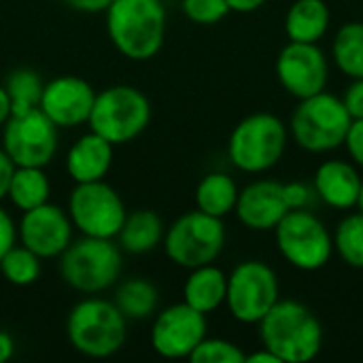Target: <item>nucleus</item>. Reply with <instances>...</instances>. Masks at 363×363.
<instances>
[{"label": "nucleus", "instance_id": "423d86ee", "mask_svg": "<svg viewBox=\"0 0 363 363\" xmlns=\"http://www.w3.org/2000/svg\"><path fill=\"white\" fill-rule=\"evenodd\" d=\"M353 119L338 96L319 91L304 100L291 113L289 134L311 153H328L345 145Z\"/></svg>", "mask_w": 363, "mask_h": 363}, {"label": "nucleus", "instance_id": "20e7f679", "mask_svg": "<svg viewBox=\"0 0 363 363\" xmlns=\"http://www.w3.org/2000/svg\"><path fill=\"white\" fill-rule=\"evenodd\" d=\"M289 128L272 113H253L236 123L228 140L230 162L249 174L274 168L287 149Z\"/></svg>", "mask_w": 363, "mask_h": 363}, {"label": "nucleus", "instance_id": "c756f323", "mask_svg": "<svg viewBox=\"0 0 363 363\" xmlns=\"http://www.w3.org/2000/svg\"><path fill=\"white\" fill-rule=\"evenodd\" d=\"M245 359L247 353L238 345L225 338H208V336L189 355V362L194 363H245Z\"/></svg>", "mask_w": 363, "mask_h": 363}, {"label": "nucleus", "instance_id": "cd10ccee", "mask_svg": "<svg viewBox=\"0 0 363 363\" xmlns=\"http://www.w3.org/2000/svg\"><path fill=\"white\" fill-rule=\"evenodd\" d=\"M334 253L351 266L363 270V213L347 215L334 232Z\"/></svg>", "mask_w": 363, "mask_h": 363}, {"label": "nucleus", "instance_id": "7ed1b4c3", "mask_svg": "<svg viewBox=\"0 0 363 363\" xmlns=\"http://www.w3.org/2000/svg\"><path fill=\"white\" fill-rule=\"evenodd\" d=\"M125 317L113 300L85 298L66 319V334L74 351L91 359H104L121 351L125 342Z\"/></svg>", "mask_w": 363, "mask_h": 363}, {"label": "nucleus", "instance_id": "f8f14e48", "mask_svg": "<svg viewBox=\"0 0 363 363\" xmlns=\"http://www.w3.org/2000/svg\"><path fill=\"white\" fill-rule=\"evenodd\" d=\"M2 149L15 166L45 168L57 151V125L36 106L2 125Z\"/></svg>", "mask_w": 363, "mask_h": 363}, {"label": "nucleus", "instance_id": "a878e982", "mask_svg": "<svg viewBox=\"0 0 363 363\" xmlns=\"http://www.w3.org/2000/svg\"><path fill=\"white\" fill-rule=\"evenodd\" d=\"M336 68L349 79H363V21H349L338 28L332 43Z\"/></svg>", "mask_w": 363, "mask_h": 363}, {"label": "nucleus", "instance_id": "e433bc0d", "mask_svg": "<svg viewBox=\"0 0 363 363\" xmlns=\"http://www.w3.org/2000/svg\"><path fill=\"white\" fill-rule=\"evenodd\" d=\"M70 9H74V11H79V13H89V15H94V13H104L108 6H111V2L113 0H64Z\"/></svg>", "mask_w": 363, "mask_h": 363}, {"label": "nucleus", "instance_id": "ddd939ff", "mask_svg": "<svg viewBox=\"0 0 363 363\" xmlns=\"http://www.w3.org/2000/svg\"><path fill=\"white\" fill-rule=\"evenodd\" d=\"M274 70L281 87L296 100L325 91L330 79V62L317 43L289 40L279 51Z\"/></svg>", "mask_w": 363, "mask_h": 363}, {"label": "nucleus", "instance_id": "9b49d317", "mask_svg": "<svg viewBox=\"0 0 363 363\" xmlns=\"http://www.w3.org/2000/svg\"><path fill=\"white\" fill-rule=\"evenodd\" d=\"M125 215L121 196L104 179L77 183L68 198V217L83 236L117 238Z\"/></svg>", "mask_w": 363, "mask_h": 363}, {"label": "nucleus", "instance_id": "9d476101", "mask_svg": "<svg viewBox=\"0 0 363 363\" xmlns=\"http://www.w3.org/2000/svg\"><path fill=\"white\" fill-rule=\"evenodd\" d=\"M279 300V279L268 264L259 259H247L230 272L225 306L236 321L257 325Z\"/></svg>", "mask_w": 363, "mask_h": 363}, {"label": "nucleus", "instance_id": "2eb2a0df", "mask_svg": "<svg viewBox=\"0 0 363 363\" xmlns=\"http://www.w3.org/2000/svg\"><path fill=\"white\" fill-rule=\"evenodd\" d=\"M17 238L40 259L60 257L72 242V221L64 208L45 202L23 213Z\"/></svg>", "mask_w": 363, "mask_h": 363}, {"label": "nucleus", "instance_id": "58836bf2", "mask_svg": "<svg viewBox=\"0 0 363 363\" xmlns=\"http://www.w3.org/2000/svg\"><path fill=\"white\" fill-rule=\"evenodd\" d=\"M245 363H283L270 349H266V347H262L259 351H255V353H251V355H247V359Z\"/></svg>", "mask_w": 363, "mask_h": 363}, {"label": "nucleus", "instance_id": "6e6552de", "mask_svg": "<svg viewBox=\"0 0 363 363\" xmlns=\"http://www.w3.org/2000/svg\"><path fill=\"white\" fill-rule=\"evenodd\" d=\"M283 259L302 272H317L334 255V238L328 225L311 211H289L272 230Z\"/></svg>", "mask_w": 363, "mask_h": 363}, {"label": "nucleus", "instance_id": "aec40b11", "mask_svg": "<svg viewBox=\"0 0 363 363\" xmlns=\"http://www.w3.org/2000/svg\"><path fill=\"white\" fill-rule=\"evenodd\" d=\"M225 294H228V274L215 264H206L189 270V277L183 285V302L202 315H211L219 306H223Z\"/></svg>", "mask_w": 363, "mask_h": 363}, {"label": "nucleus", "instance_id": "72a5a7b5", "mask_svg": "<svg viewBox=\"0 0 363 363\" xmlns=\"http://www.w3.org/2000/svg\"><path fill=\"white\" fill-rule=\"evenodd\" d=\"M345 147H347L351 160L359 168H363V119H353L349 134H347V140H345Z\"/></svg>", "mask_w": 363, "mask_h": 363}, {"label": "nucleus", "instance_id": "f03ea898", "mask_svg": "<svg viewBox=\"0 0 363 363\" xmlns=\"http://www.w3.org/2000/svg\"><path fill=\"white\" fill-rule=\"evenodd\" d=\"M113 47L128 60L155 57L166 38V9L162 0H113L104 11Z\"/></svg>", "mask_w": 363, "mask_h": 363}, {"label": "nucleus", "instance_id": "473e14b6", "mask_svg": "<svg viewBox=\"0 0 363 363\" xmlns=\"http://www.w3.org/2000/svg\"><path fill=\"white\" fill-rule=\"evenodd\" d=\"M340 100L351 119H363V79H351V85L345 89Z\"/></svg>", "mask_w": 363, "mask_h": 363}, {"label": "nucleus", "instance_id": "b1692460", "mask_svg": "<svg viewBox=\"0 0 363 363\" xmlns=\"http://www.w3.org/2000/svg\"><path fill=\"white\" fill-rule=\"evenodd\" d=\"M49 194H51V183L43 168L17 166L13 172L6 198L11 200L15 208L26 213L30 208H36L49 202Z\"/></svg>", "mask_w": 363, "mask_h": 363}, {"label": "nucleus", "instance_id": "4be33fe9", "mask_svg": "<svg viewBox=\"0 0 363 363\" xmlns=\"http://www.w3.org/2000/svg\"><path fill=\"white\" fill-rule=\"evenodd\" d=\"M164 221L155 211L140 208L125 215V221L117 234V245L121 251L132 255H145L157 249L164 240Z\"/></svg>", "mask_w": 363, "mask_h": 363}, {"label": "nucleus", "instance_id": "c9c22d12", "mask_svg": "<svg viewBox=\"0 0 363 363\" xmlns=\"http://www.w3.org/2000/svg\"><path fill=\"white\" fill-rule=\"evenodd\" d=\"M15 164L13 160L6 155L4 149H0V202L6 198L9 194V185H11V179H13V172H15Z\"/></svg>", "mask_w": 363, "mask_h": 363}, {"label": "nucleus", "instance_id": "79ce46f5", "mask_svg": "<svg viewBox=\"0 0 363 363\" xmlns=\"http://www.w3.org/2000/svg\"><path fill=\"white\" fill-rule=\"evenodd\" d=\"M357 208L363 213V181H362V191H359V200H357Z\"/></svg>", "mask_w": 363, "mask_h": 363}, {"label": "nucleus", "instance_id": "412c9836", "mask_svg": "<svg viewBox=\"0 0 363 363\" xmlns=\"http://www.w3.org/2000/svg\"><path fill=\"white\" fill-rule=\"evenodd\" d=\"M332 13L325 0H296L285 15V34L294 43H319L330 30Z\"/></svg>", "mask_w": 363, "mask_h": 363}, {"label": "nucleus", "instance_id": "6ab92c4d", "mask_svg": "<svg viewBox=\"0 0 363 363\" xmlns=\"http://www.w3.org/2000/svg\"><path fill=\"white\" fill-rule=\"evenodd\" d=\"M113 149L106 138L96 132H87L74 140L66 155V170L74 183L102 181L113 166Z\"/></svg>", "mask_w": 363, "mask_h": 363}, {"label": "nucleus", "instance_id": "dca6fc26", "mask_svg": "<svg viewBox=\"0 0 363 363\" xmlns=\"http://www.w3.org/2000/svg\"><path fill=\"white\" fill-rule=\"evenodd\" d=\"M96 100L94 87L74 74H62L45 83L38 108L57 128H77L87 123Z\"/></svg>", "mask_w": 363, "mask_h": 363}, {"label": "nucleus", "instance_id": "39448f33", "mask_svg": "<svg viewBox=\"0 0 363 363\" xmlns=\"http://www.w3.org/2000/svg\"><path fill=\"white\" fill-rule=\"evenodd\" d=\"M123 257L113 238L83 236L60 255V277L74 291L94 296L113 287L121 274Z\"/></svg>", "mask_w": 363, "mask_h": 363}, {"label": "nucleus", "instance_id": "a19ab883", "mask_svg": "<svg viewBox=\"0 0 363 363\" xmlns=\"http://www.w3.org/2000/svg\"><path fill=\"white\" fill-rule=\"evenodd\" d=\"M9 117H11V100L4 85H0V128L9 121Z\"/></svg>", "mask_w": 363, "mask_h": 363}, {"label": "nucleus", "instance_id": "bb28decb", "mask_svg": "<svg viewBox=\"0 0 363 363\" xmlns=\"http://www.w3.org/2000/svg\"><path fill=\"white\" fill-rule=\"evenodd\" d=\"M45 83L32 68H17L9 74L4 89L11 100V115L28 113L38 106Z\"/></svg>", "mask_w": 363, "mask_h": 363}, {"label": "nucleus", "instance_id": "4c0bfd02", "mask_svg": "<svg viewBox=\"0 0 363 363\" xmlns=\"http://www.w3.org/2000/svg\"><path fill=\"white\" fill-rule=\"evenodd\" d=\"M268 0H228L230 11L234 13H255L259 11Z\"/></svg>", "mask_w": 363, "mask_h": 363}, {"label": "nucleus", "instance_id": "f257e3e1", "mask_svg": "<svg viewBox=\"0 0 363 363\" xmlns=\"http://www.w3.org/2000/svg\"><path fill=\"white\" fill-rule=\"evenodd\" d=\"M257 325L262 347L283 363H308L321 353L323 325L302 302L279 300Z\"/></svg>", "mask_w": 363, "mask_h": 363}, {"label": "nucleus", "instance_id": "0eeeda50", "mask_svg": "<svg viewBox=\"0 0 363 363\" xmlns=\"http://www.w3.org/2000/svg\"><path fill=\"white\" fill-rule=\"evenodd\" d=\"M151 121L149 98L132 85H113L96 94L89 130L106 138L111 145H125L138 138Z\"/></svg>", "mask_w": 363, "mask_h": 363}, {"label": "nucleus", "instance_id": "5701e85b", "mask_svg": "<svg viewBox=\"0 0 363 363\" xmlns=\"http://www.w3.org/2000/svg\"><path fill=\"white\" fill-rule=\"evenodd\" d=\"M238 185L225 172H208L196 187V206L198 211L223 219L234 213L238 200Z\"/></svg>", "mask_w": 363, "mask_h": 363}, {"label": "nucleus", "instance_id": "ea45409f", "mask_svg": "<svg viewBox=\"0 0 363 363\" xmlns=\"http://www.w3.org/2000/svg\"><path fill=\"white\" fill-rule=\"evenodd\" d=\"M15 353V342L6 332H0V363L9 362Z\"/></svg>", "mask_w": 363, "mask_h": 363}, {"label": "nucleus", "instance_id": "393cba45", "mask_svg": "<svg viewBox=\"0 0 363 363\" xmlns=\"http://www.w3.org/2000/svg\"><path fill=\"white\" fill-rule=\"evenodd\" d=\"M113 302L125 319L143 321L153 317L157 311L160 294L157 287L147 279H128L117 287Z\"/></svg>", "mask_w": 363, "mask_h": 363}, {"label": "nucleus", "instance_id": "c85d7f7f", "mask_svg": "<svg viewBox=\"0 0 363 363\" xmlns=\"http://www.w3.org/2000/svg\"><path fill=\"white\" fill-rule=\"evenodd\" d=\"M0 272L6 283L15 287H28L40 277V257L21 242L13 245L0 259Z\"/></svg>", "mask_w": 363, "mask_h": 363}, {"label": "nucleus", "instance_id": "a211bd4d", "mask_svg": "<svg viewBox=\"0 0 363 363\" xmlns=\"http://www.w3.org/2000/svg\"><path fill=\"white\" fill-rule=\"evenodd\" d=\"M363 177L359 170L345 160H328L319 164L313 187L321 202H325L332 208L349 211L357 206L359 191H362Z\"/></svg>", "mask_w": 363, "mask_h": 363}, {"label": "nucleus", "instance_id": "2f4dec72", "mask_svg": "<svg viewBox=\"0 0 363 363\" xmlns=\"http://www.w3.org/2000/svg\"><path fill=\"white\" fill-rule=\"evenodd\" d=\"M283 196L285 202L289 206V211H298V208H311L313 200L317 198L315 187L302 183V181H291V183H283Z\"/></svg>", "mask_w": 363, "mask_h": 363}, {"label": "nucleus", "instance_id": "4468645a", "mask_svg": "<svg viewBox=\"0 0 363 363\" xmlns=\"http://www.w3.org/2000/svg\"><path fill=\"white\" fill-rule=\"evenodd\" d=\"M206 315L189 304H172L164 308L151 330V347L164 359H189L194 349L206 338Z\"/></svg>", "mask_w": 363, "mask_h": 363}, {"label": "nucleus", "instance_id": "1a4fd4ad", "mask_svg": "<svg viewBox=\"0 0 363 363\" xmlns=\"http://www.w3.org/2000/svg\"><path fill=\"white\" fill-rule=\"evenodd\" d=\"M166 257L179 268L194 270L198 266L215 264L225 247L223 219L191 211L181 215L164 234Z\"/></svg>", "mask_w": 363, "mask_h": 363}, {"label": "nucleus", "instance_id": "f3484780", "mask_svg": "<svg viewBox=\"0 0 363 363\" xmlns=\"http://www.w3.org/2000/svg\"><path fill=\"white\" fill-rule=\"evenodd\" d=\"M238 221L253 232H270L289 213L283 196V183L272 179H262L249 183L238 191L236 208Z\"/></svg>", "mask_w": 363, "mask_h": 363}, {"label": "nucleus", "instance_id": "f704fd0d", "mask_svg": "<svg viewBox=\"0 0 363 363\" xmlns=\"http://www.w3.org/2000/svg\"><path fill=\"white\" fill-rule=\"evenodd\" d=\"M13 245H17V225L13 217L0 206V259Z\"/></svg>", "mask_w": 363, "mask_h": 363}, {"label": "nucleus", "instance_id": "7c9ffc66", "mask_svg": "<svg viewBox=\"0 0 363 363\" xmlns=\"http://www.w3.org/2000/svg\"><path fill=\"white\" fill-rule=\"evenodd\" d=\"M181 9L189 21L200 26L219 23L230 13L228 0H181Z\"/></svg>", "mask_w": 363, "mask_h": 363}]
</instances>
